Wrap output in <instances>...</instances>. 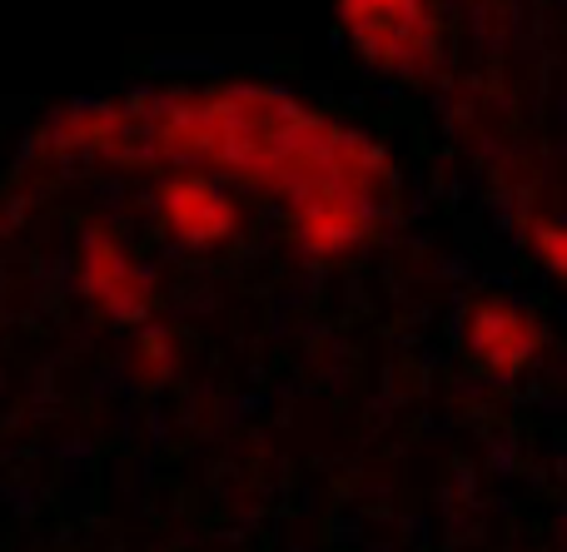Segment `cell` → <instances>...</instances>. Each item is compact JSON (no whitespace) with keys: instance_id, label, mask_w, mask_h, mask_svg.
Here are the masks:
<instances>
[{"instance_id":"cell-1","label":"cell","mask_w":567,"mask_h":552,"mask_svg":"<svg viewBox=\"0 0 567 552\" xmlns=\"http://www.w3.org/2000/svg\"><path fill=\"white\" fill-rule=\"evenodd\" d=\"M468 354L483 364V374H518L538 354V324L523 309L488 299L468 314Z\"/></svg>"},{"instance_id":"cell-2","label":"cell","mask_w":567,"mask_h":552,"mask_svg":"<svg viewBox=\"0 0 567 552\" xmlns=\"http://www.w3.org/2000/svg\"><path fill=\"white\" fill-rule=\"evenodd\" d=\"M165 215H169V225H175L185 239H195V244L219 239L229 225H235V209H229L209 185H169Z\"/></svg>"},{"instance_id":"cell-3","label":"cell","mask_w":567,"mask_h":552,"mask_svg":"<svg viewBox=\"0 0 567 552\" xmlns=\"http://www.w3.org/2000/svg\"><path fill=\"white\" fill-rule=\"evenodd\" d=\"M90 289H95V294L105 299L115 314H130V309L140 304V279L125 269V259H120L115 244H95V249H90Z\"/></svg>"},{"instance_id":"cell-4","label":"cell","mask_w":567,"mask_h":552,"mask_svg":"<svg viewBox=\"0 0 567 552\" xmlns=\"http://www.w3.org/2000/svg\"><path fill=\"white\" fill-rule=\"evenodd\" d=\"M538 254L553 274L567 279V225H538Z\"/></svg>"}]
</instances>
